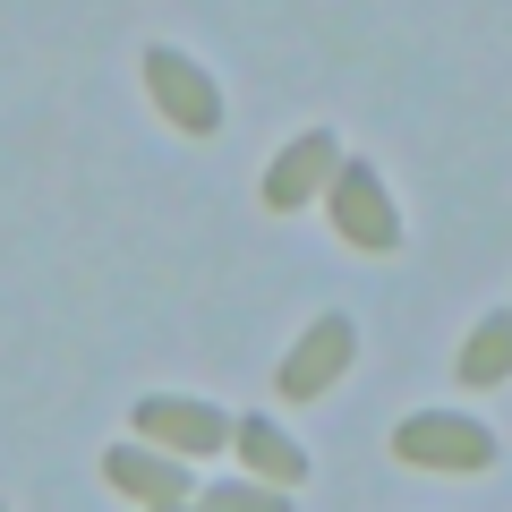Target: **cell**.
<instances>
[{
  "instance_id": "12",
  "label": "cell",
  "mask_w": 512,
  "mask_h": 512,
  "mask_svg": "<svg viewBox=\"0 0 512 512\" xmlns=\"http://www.w3.org/2000/svg\"><path fill=\"white\" fill-rule=\"evenodd\" d=\"M0 512H9V504H0Z\"/></svg>"
},
{
  "instance_id": "2",
  "label": "cell",
  "mask_w": 512,
  "mask_h": 512,
  "mask_svg": "<svg viewBox=\"0 0 512 512\" xmlns=\"http://www.w3.org/2000/svg\"><path fill=\"white\" fill-rule=\"evenodd\" d=\"M146 86H154V111L180 120L188 137H205V128L222 120V94L205 86V69H197V60H180L171 43H154V52H146Z\"/></svg>"
},
{
  "instance_id": "3",
  "label": "cell",
  "mask_w": 512,
  "mask_h": 512,
  "mask_svg": "<svg viewBox=\"0 0 512 512\" xmlns=\"http://www.w3.org/2000/svg\"><path fill=\"white\" fill-rule=\"evenodd\" d=\"M333 222H342V239L350 248H402V222H393V197L376 188V171L367 163H342L333 171Z\"/></svg>"
},
{
  "instance_id": "1",
  "label": "cell",
  "mask_w": 512,
  "mask_h": 512,
  "mask_svg": "<svg viewBox=\"0 0 512 512\" xmlns=\"http://www.w3.org/2000/svg\"><path fill=\"white\" fill-rule=\"evenodd\" d=\"M393 453H402L410 470H487L495 436L478 419H461V410H419V419L393 427Z\"/></svg>"
},
{
  "instance_id": "10",
  "label": "cell",
  "mask_w": 512,
  "mask_h": 512,
  "mask_svg": "<svg viewBox=\"0 0 512 512\" xmlns=\"http://www.w3.org/2000/svg\"><path fill=\"white\" fill-rule=\"evenodd\" d=\"M197 512H291V495H274V487H197Z\"/></svg>"
},
{
  "instance_id": "6",
  "label": "cell",
  "mask_w": 512,
  "mask_h": 512,
  "mask_svg": "<svg viewBox=\"0 0 512 512\" xmlns=\"http://www.w3.org/2000/svg\"><path fill=\"white\" fill-rule=\"evenodd\" d=\"M350 350H359V333H350V316H325V325H308V342L282 359V393L291 402H308V393H325L333 376L350 367Z\"/></svg>"
},
{
  "instance_id": "9",
  "label": "cell",
  "mask_w": 512,
  "mask_h": 512,
  "mask_svg": "<svg viewBox=\"0 0 512 512\" xmlns=\"http://www.w3.org/2000/svg\"><path fill=\"white\" fill-rule=\"evenodd\" d=\"M504 359H512V316L495 308L487 325L470 333V350H461V376H470V384H495V376H504Z\"/></svg>"
},
{
  "instance_id": "7",
  "label": "cell",
  "mask_w": 512,
  "mask_h": 512,
  "mask_svg": "<svg viewBox=\"0 0 512 512\" xmlns=\"http://www.w3.org/2000/svg\"><path fill=\"white\" fill-rule=\"evenodd\" d=\"M103 470H111V487L146 495L154 512H163V504H180V495H197V487H188V470H180V461H171V453H146V444H120V453H111Z\"/></svg>"
},
{
  "instance_id": "5",
  "label": "cell",
  "mask_w": 512,
  "mask_h": 512,
  "mask_svg": "<svg viewBox=\"0 0 512 512\" xmlns=\"http://www.w3.org/2000/svg\"><path fill=\"white\" fill-rule=\"evenodd\" d=\"M137 427H146L171 461L180 453H222V444H231V419H222L214 402H163V393H154V402H137Z\"/></svg>"
},
{
  "instance_id": "11",
  "label": "cell",
  "mask_w": 512,
  "mask_h": 512,
  "mask_svg": "<svg viewBox=\"0 0 512 512\" xmlns=\"http://www.w3.org/2000/svg\"><path fill=\"white\" fill-rule=\"evenodd\" d=\"M163 512H180V504H163Z\"/></svg>"
},
{
  "instance_id": "4",
  "label": "cell",
  "mask_w": 512,
  "mask_h": 512,
  "mask_svg": "<svg viewBox=\"0 0 512 512\" xmlns=\"http://www.w3.org/2000/svg\"><path fill=\"white\" fill-rule=\"evenodd\" d=\"M333 171H342V146H333L325 128H308V137H291L282 163L265 171V205H274V214H299L316 188H333Z\"/></svg>"
},
{
  "instance_id": "8",
  "label": "cell",
  "mask_w": 512,
  "mask_h": 512,
  "mask_svg": "<svg viewBox=\"0 0 512 512\" xmlns=\"http://www.w3.org/2000/svg\"><path fill=\"white\" fill-rule=\"evenodd\" d=\"M231 436H239V461H248V470L274 478V495L282 487H308V453H299L274 419H231Z\"/></svg>"
}]
</instances>
